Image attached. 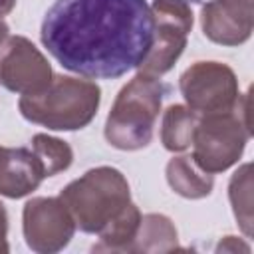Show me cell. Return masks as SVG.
<instances>
[{"label":"cell","instance_id":"6da1fadb","mask_svg":"<svg viewBox=\"0 0 254 254\" xmlns=\"http://www.w3.org/2000/svg\"><path fill=\"white\" fill-rule=\"evenodd\" d=\"M155 22L145 0H56L40 40L67 71L115 79L137 69L151 50Z\"/></svg>","mask_w":254,"mask_h":254},{"label":"cell","instance_id":"7a4b0ae2","mask_svg":"<svg viewBox=\"0 0 254 254\" xmlns=\"http://www.w3.org/2000/svg\"><path fill=\"white\" fill-rule=\"evenodd\" d=\"M99 103L101 89L95 81L54 75L42 91L20 95L18 109L30 123L52 131H77L93 121Z\"/></svg>","mask_w":254,"mask_h":254},{"label":"cell","instance_id":"3957f363","mask_svg":"<svg viewBox=\"0 0 254 254\" xmlns=\"http://www.w3.org/2000/svg\"><path fill=\"white\" fill-rule=\"evenodd\" d=\"M165 85L159 77L139 71L117 93L105 119L107 143L121 151H139L153 139L155 121L161 113Z\"/></svg>","mask_w":254,"mask_h":254},{"label":"cell","instance_id":"277c9868","mask_svg":"<svg viewBox=\"0 0 254 254\" xmlns=\"http://www.w3.org/2000/svg\"><path fill=\"white\" fill-rule=\"evenodd\" d=\"M60 200L69 210L75 228L99 234L131 202V190L119 169L95 167L71 181L60 192Z\"/></svg>","mask_w":254,"mask_h":254},{"label":"cell","instance_id":"5b68a950","mask_svg":"<svg viewBox=\"0 0 254 254\" xmlns=\"http://www.w3.org/2000/svg\"><path fill=\"white\" fill-rule=\"evenodd\" d=\"M250 137L252 127L242 119L238 107L226 113L198 115L190 143V157L210 175L224 173L238 163Z\"/></svg>","mask_w":254,"mask_h":254},{"label":"cell","instance_id":"8992f818","mask_svg":"<svg viewBox=\"0 0 254 254\" xmlns=\"http://www.w3.org/2000/svg\"><path fill=\"white\" fill-rule=\"evenodd\" d=\"M149 8L155 22V36L151 50L137 69L161 77L173 69L187 48V38L192 30V10L187 0H153Z\"/></svg>","mask_w":254,"mask_h":254},{"label":"cell","instance_id":"52a82bcc","mask_svg":"<svg viewBox=\"0 0 254 254\" xmlns=\"http://www.w3.org/2000/svg\"><path fill=\"white\" fill-rule=\"evenodd\" d=\"M179 87L196 115L232 111L240 99L236 73L220 62H194L181 73Z\"/></svg>","mask_w":254,"mask_h":254},{"label":"cell","instance_id":"ba28073f","mask_svg":"<svg viewBox=\"0 0 254 254\" xmlns=\"http://www.w3.org/2000/svg\"><path fill=\"white\" fill-rule=\"evenodd\" d=\"M22 230L28 248L38 254H54L71 242L75 222L60 196H34L24 204Z\"/></svg>","mask_w":254,"mask_h":254},{"label":"cell","instance_id":"9c48e42d","mask_svg":"<svg viewBox=\"0 0 254 254\" xmlns=\"http://www.w3.org/2000/svg\"><path fill=\"white\" fill-rule=\"evenodd\" d=\"M54 77L46 56L24 36H10L0 52V85L28 95L42 91Z\"/></svg>","mask_w":254,"mask_h":254},{"label":"cell","instance_id":"30bf717a","mask_svg":"<svg viewBox=\"0 0 254 254\" xmlns=\"http://www.w3.org/2000/svg\"><path fill=\"white\" fill-rule=\"evenodd\" d=\"M46 179L40 159L30 147H0V194L22 198Z\"/></svg>","mask_w":254,"mask_h":254},{"label":"cell","instance_id":"8fae6325","mask_svg":"<svg viewBox=\"0 0 254 254\" xmlns=\"http://www.w3.org/2000/svg\"><path fill=\"white\" fill-rule=\"evenodd\" d=\"M200 26L202 34L220 46H242L252 36L254 24H246L234 16H230L218 0H208L200 10Z\"/></svg>","mask_w":254,"mask_h":254},{"label":"cell","instance_id":"7c38bea8","mask_svg":"<svg viewBox=\"0 0 254 254\" xmlns=\"http://www.w3.org/2000/svg\"><path fill=\"white\" fill-rule=\"evenodd\" d=\"M165 175H167V183L169 187L185 196V198H204L212 192V187H214V179L210 173L202 171L192 157L189 155H181V157H173L169 163H167V169H165Z\"/></svg>","mask_w":254,"mask_h":254},{"label":"cell","instance_id":"4fadbf2b","mask_svg":"<svg viewBox=\"0 0 254 254\" xmlns=\"http://www.w3.org/2000/svg\"><path fill=\"white\" fill-rule=\"evenodd\" d=\"M179 248V234L173 220L165 214L141 216L139 230L129 246V252H173Z\"/></svg>","mask_w":254,"mask_h":254},{"label":"cell","instance_id":"5bb4252c","mask_svg":"<svg viewBox=\"0 0 254 254\" xmlns=\"http://www.w3.org/2000/svg\"><path fill=\"white\" fill-rule=\"evenodd\" d=\"M198 123V115L187 105H169L163 113L161 123V143L171 153L187 151L192 143V133Z\"/></svg>","mask_w":254,"mask_h":254},{"label":"cell","instance_id":"9a60e30c","mask_svg":"<svg viewBox=\"0 0 254 254\" xmlns=\"http://www.w3.org/2000/svg\"><path fill=\"white\" fill-rule=\"evenodd\" d=\"M141 210L137 204L129 202L97 236L99 242L93 246V250H105V252H129V246L139 230L141 222Z\"/></svg>","mask_w":254,"mask_h":254},{"label":"cell","instance_id":"2e32d148","mask_svg":"<svg viewBox=\"0 0 254 254\" xmlns=\"http://www.w3.org/2000/svg\"><path fill=\"white\" fill-rule=\"evenodd\" d=\"M228 198L232 204L234 218L246 238L252 236V165L244 163L230 177L228 183Z\"/></svg>","mask_w":254,"mask_h":254},{"label":"cell","instance_id":"e0dca14e","mask_svg":"<svg viewBox=\"0 0 254 254\" xmlns=\"http://www.w3.org/2000/svg\"><path fill=\"white\" fill-rule=\"evenodd\" d=\"M30 149L40 159L46 177H54V175L69 169V165L73 161L71 147L65 141L52 137V135H46V133L34 135L30 141Z\"/></svg>","mask_w":254,"mask_h":254},{"label":"cell","instance_id":"ac0fdd59","mask_svg":"<svg viewBox=\"0 0 254 254\" xmlns=\"http://www.w3.org/2000/svg\"><path fill=\"white\" fill-rule=\"evenodd\" d=\"M252 2L254 0H218V4L234 18L246 22V24H254V10H252Z\"/></svg>","mask_w":254,"mask_h":254},{"label":"cell","instance_id":"d6986e66","mask_svg":"<svg viewBox=\"0 0 254 254\" xmlns=\"http://www.w3.org/2000/svg\"><path fill=\"white\" fill-rule=\"evenodd\" d=\"M238 250L248 252L250 246L244 244V242H240L236 236H224V238L220 240V244L216 246V252H238Z\"/></svg>","mask_w":254,"mask_h":254},{"label":"cell","instance_id":"ffe728a7","mask_svg":"<svg viewBox=\"0 0 254 254\" xmlns=\"http://www.w3.org/2000/svg\"><path fill=\"white\" fill-rule=\"evenodd\" d=\"M10 250L8 246V214L4 204L0 202V254H6Z\"/></svg>","mask_w":254,"mask_h":254},{"label":"cell","instance_id":"44dd1931","mask_svg":"<svg viewBox=\"0 0 254 254\" xmlns=\"http://www.w3.org/2000/svg\"><path fill=\"white\" fill-rule=\"evenodd\" d=\"M16 6V0H0V18H4L6 14H10Z\"/></svg>","mask_w":254,"mask_h":254},{"label":"cell","instance_id":"7402d4cb","mask_svg":"<svg viewBox=\"0 0 254 254\" xmlns=\"http://www.w3.org/2000/svg\"><path fill=\"white\" fill-rule=\"evenodd\" d=\"M8 32H10V30H8V24L0 18V52H2V46L6 44V40L10 38V36H8Z\"/></svg>","mask_w":254,"mask_h":254}]
</instances>
